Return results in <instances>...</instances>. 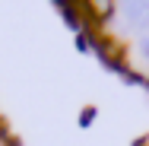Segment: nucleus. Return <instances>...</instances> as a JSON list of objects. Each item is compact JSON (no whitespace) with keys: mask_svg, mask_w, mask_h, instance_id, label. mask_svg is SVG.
<instances>
[{"mask_svg":"<svg viewBox=\"0 0 149 146\" xmlns=\"http://www.w3.org/2000/svg\"><path fill=\"white\" fill-rule=\"evenodd\" d=\"M89 6V13L95 19H108V16H114V3H108V0H98V3H86Z\"/></svg>","mask_w":149,"mask_h":146,"instance_id":"f257e3e1","label":"nucleus"},{"mask_svg":"<svg viewBox=\"0 0 149 146\" xmlns=\"http://www.w3.org/2000/svg\"><path fill=\"white\" fill-rule=\"evenodd\" d=\"M0 146H16V143H13V137H10L6 130H0Z\"/></svg>","mask_w":149,"mask_h":146,"instance_id":"f03ea898","label":"nucleus"},{"mask_svg":"<svg viewBox=\"0 0 149 146\" xmlns=\"http://www.w3.org/2000/svg\"><path fill=\"white\" fill-rule=\"evenodd\" d=\"M0 130H3V127H0Z\"/></svg>","mask_w":149,"mask_h":146,"instance_id":"7ed1b4c3","label":"nucleus"}]
</instances>
